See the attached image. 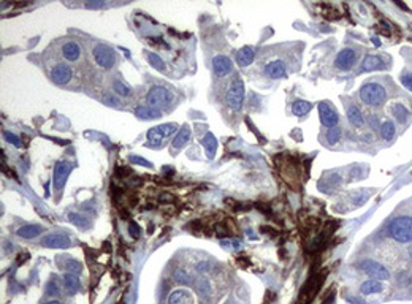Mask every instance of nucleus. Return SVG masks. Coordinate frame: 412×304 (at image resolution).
Segmentation results:
<instances>
[{"label": "nucleus", "mask_w": 412, "mask_h": 304, "mask_svg": "<svg viewBox=\"0 0 412 304\" xmlns=\"http://www.w3.org/2000/svg\"><path fill=\"white\" fill-rule=\"evenodd\" d=\"M379 130H380V136H382V139H385V141H392L396 135V127L392 120H384V122L380 124Z\"/></svg>", "instance_id": "obj_24"}, {"label": "nucleus", "mask_w": 412, "mask_h": 304, "mask_svg": "<svg viewBox=\"0 0 412 304\" xmlns=\"http://www.w3.org/2000/svg\"><path fill=\"white\" fill-rule=\"evenodd\" d=\"M355 60H357V54H355V51L346 48V49L339 51V54L336 56L334 65H336V68L342 70V72H347V70H351L355 65Z\"/></svg>", "instance_id": "obj_10"}, {"label": "nucleus", "mask_w": 412, "mask_h": 304, "mask_svg": "<svg viewBox=\"0 0 412 304\" xmlns=\"http://www.w3.org/2000/svg\"><path fill=\"white\" fill-rule=\"evenodd\" d=\"M384 68H387V63L380 59L379 56H368V57H365V60L361 63L358 72L366 73V72H374V70H384Z\"/></svg>", "instance_id": "obj_14"}, {"label": "nucleus", "mask_w": 412, "mask_h": 304, "mask_svg": "<svg viewBox=\"0 0 412 304\" xmlns=\"http://www.w3.org/2000/svg\"><path fill=\"white\" fill-rule=\"evenodd\" d=\"M86 8H91V10H98V8H103V6H106L105 2H87L86 5Z\"/></svg>", "instance_id": "obj_43"}, {"label": "nucleus", "mask_w": 412, "mask_h": 304, "mask_svg": "<svg viewBox=\"0 0 412 304\" xmlns=\"http://www.w3.org/2000/svg\"><path fill=\"white\" fill-rule=\"evenodd\" d=\"M68 220L72 222L73 225L79 227L81 230H89L92 225V222L89 220L86 215H81V214H76V212H70L68 214Z\"/></svg>", "instance_id": "obj_26"}, {"label": "nucleus", "mask_w": 412, "mask_h": 304, "mask_svg": "<svg viewBox=\"0 0 412 304\" xmlns=\"http://www.w3.org/2000/svg\"><path fill=\"white\" fill-rule=\"evenodd\" d=\"M168 304H194L192 295L186 290H175L168 296Z\"/></svg>", "instance_id": "obj_17"}, {"label": "nucleus", "mask_w": 412, "mask_h": 304, "mask_svg": "<svg viewBox=\"0 0 412 304\" xmlns=\"http://www.w3.org/2000/svg\"><path fill=\"white\" fill-rule=\"evenodd\" d=\"M70 173H72V163L70 162H57L56 163L54 174H53V184H54L56 190L63 189Z\"/></svg>", "instance_id": "obj_7"}, {"label": "nucleus", "mask_w": 412, "mask_h": 304, "mask_svg": "<svg viewBox=\"0 0 412 304\" xmlns=\"http://www.w3.org/2000/svg\"><path fill=\"white\" fill-rule=\"evenodd\" d=\"M130 162L133 165H139V167H148V168H152V163L149 160H146V158L143 157H138V155H130Z\"/></svg>", "instance_id": "obj_38"}, {"label": "nucleus", "mask_w": 412, "mask_h": 304, "mask_svg": "<svg viewBox=\"0 0 412 304\" xmlns=\"http://www.w3.org/2000/svg\"><path fill=\"white\" fill-rule=\"evenodd\" d=\"M233 63L227 56H216L213 59V70L217 76H227L232 72Z\"/></svg>", "instance_id": "obj_13"}, {"label": "nucleus", "mask_w": 412, "mask_h": 304, "mask_svg": "<svg viewBox=\"0 0 412 304\" xmlns=\"http://www.w3.org/2000/svg\"><path fill=\"white\" fill-rule=\"evenodd\" d=\"M361 295H373V293H380V291H384V284L380 281H376V279H368L363 284H361L360 287Z\"/></svg>", "instance_id": "obj_19"}, {"label": "nucleus", "mask_w": 412, "mask_h": 304, "mask_svg": "<svg viewBox=\"0 0 412 304\" xmlns=\"http://www.w3.org/2000/svg\"><path fill=\"white\" fill-rule=\"evenodd\" d=\"M59 284H57V281H54V279H51V281H48L46 284V287H44V291H46V295L48 296H54L59 293Z\"/></svg>", "instance_id": "obj_37"}, {"label": "nucleus", "mask_w": 412, "mask_h": 304, "mask_svg": "<svg viewBox=\"0 0 412 304\" xmlns=\"http://www.w3.org/2000/svg\"><path fill=\"white\" fill-rule=\"evenodd\" d=\"M129 233H130V236L133 239H138L139 236H141V228H139L138 224H135V222H130V224H129Z\"/></svg>", "instance_id": "obj_40"}, {"label": "nucleus", "mask_w": 412, "mask_h": 304, "mask_svg": "<svg viewBox=\"0 0 412 304\" xmlns=\"http://www.w3.org/2000/svg\"><path fill=\"white\" fill-rule=\"evenodd\" d=\"M92 54H94L95 62H97L101 68L110 70L114 67V63H116V53H114L110 46H106V44H95L92 49Z\"/></svg>", "instance_id": "obj_5"}, {"label": "nucleus", "mask_w": 412, "mask_h": 304, "mask_svg": "<svg viewBox=\"0 0 412 304\" xmlns=\"http://www.w3.org/2000/svg\"><path fill=\"white\" fill-rule=\"evenodd\" d=\"M63 284H65V288L70 291V293H76L81 287L78 274H72V272H67V274L63 276Z\"/></svg>", "instance_id": "obj_25"}, {"label": "nucleus", "mask_w": 412, "mask_h": 304, "mask_svg": "<svg viewBox=\"0 0 412 304\" xmlns=\"http://www.w3.org/2000/svg\"><path fill=\"white\" fill-rule=\"evenodd\" d=\"M265 73L271 79H281L287 75V68L282 60H271L265 65Z\"/></svg>", "instance_id": "obj_12"}, {"label": "nucleus", "mask_w": 412, "mask_h": 304, "mask_svg": "<svg viewBox=\"0 0 412 304\" xmlns=\"http://www.w3.org/2000/svg\"><path fill=\"white\" fill-rule=\"evenodd\" d=\"M190 139V129L187 125H184L179 130V133L176 135V138L173 139V148L175 149H181L184 148V144H187Z\"/></svg>", "instance_id": "obj_27"}, {"label": "nucleus", "mask_w": 412, "mask_h": 304, "mask_svg": "<svg viewBox=\"0 0 412 304\" xmlns=\"http://www.w3.org/2000/svg\"><path fill=\"white\" fill-rule=\"evenodd\" d=\"M165 136L162 135L160 132H158L157 127H154V129H151L148 132V139H149V146H160L162 144V139Z\"/></svg>", "instance_id": "obj_30"}, {"label": "nucleus", "mask_w": 412, "mask_h": 304, "mask_svg": "<svg viewBox=\"0 0 412 304\" xmlns=\"http://www.w3.org/2000/svg\"><path fill=\"white\" fill-rule=\"evenodd\" d=\"M70 244H72L70 238L60 233H51L41 239V246L49 247V249H67V247H70Z\"/></svg>", "instance_id": "obj_9"}, {"label": "nucleus", "mask_w": 412, "mask_h": 304, "mask_svg": "<svg viewBox=\"0 0 412 304\" xmlns=\"http://www.w3.org/2000/svg\"><path fill=\"white\" fill-rule=\"evenodd\" d=\"M408 255H409V258L412 260V246H411L409 249H408Z\"/></svg>", "instance_id": "obj_47"}, {"label": "nucleus", "mask_w": 412, "mask_h": 304, "mask_svg": "<svg viewBox=\"0 0 412 304\" xmlns=\"http://www.w3.org/2000/svg\"><path fill=\"white\" fill-rule=\"evenodd\" d=\"M3 136H5L6 141H8L10 144H13V146H16V148H21V146H22L21 139H19L16 135H13V133H10V132H5Z\"/></svg>", "instance_id": "obj_39"}, {"label": "nucleus", "mask_w": 412, "mask_h": 304, "mask_svg": "<svg viewBox=\"0 0 412 304\" xmlns=\"http://www.w3.org/2000/svg\"><path fill=\"white\" fill-rule=\"evenodd\" d=\"M62 268H65L67 272H72V274H79V272L82 271V265L79 262H76V260L68 258V260H65V263H63Z\"/></svg>", "instance_id": "obj_31"}, {"label": "nucleus", "mask_w": 412, "mask_h": 304, "mask_svg": "<svg viewBox=\"0 0 412 304\" xmlns=\"http://www.w3.org/2000/svg\"><path fill=\"white\" fill-rule=\"evenodd\" d=\"M363 141L370 144L373 141V135H363Z\"/></svg>", "instance_id": "obj_45"}, {"label": "nucleus", "mask_w": 412, "mask_h": 304, "mask_svg": "<svg viewBox=\"0 0 412 304\" xmlns=\"http://www.w3.org/2000/svg\"><path fill=\"white\" fill-rule=\"evenodd\" d=\"M360 100L371 108H380L387 101V92L379 82H365L360 87Z\"/></svg>", "instance_id": "obj_2"}, {"label": "nucleus", "mask_w": 412, "mask_h": 304, "mask_svg": "<svg viewBox=\"0 0 412 304\" xmlns=\"http://www.w3.org/2000/svg\"><path fill=\"white\" fill-rule=\"evenodd\" d=\"M254 57H255V49L252 46H244L236 53V62L239 67H247L254 62Z\"/></svg>", "instance_id": "obj_16"}, {"label": "nucleus", "mask_w": 412, "mask_h": 304, "mask_svg": "<svg viewBox=\"0 0 412 304\" xmlns=\"http://www.w3.org/2000/svg\"><path fill=\"white\" fill-rule=\"evenodd\" d=\"M135 114H137V117L144 119V120H154L162 116L160 110H156V108H151V106H138L135 110Z\"/></svg>", "instance_id": "obj_22"}, {"label": "nucleus", "mask_w": 412, "mask_h": 304, "mask_svg": "<svg viewBox=\"0 0 412 304\" xmlns=\"http://www.w3.org/2000/svg\"><path fill=\"white\" fill-rule=\"evenodd\" d=\"M201 143L206 149L208 158H214L216 151H217V139H216V136L213 135V133H206L205 138L201 139Z\"/></svg>", "instance_id": "obj_23"}, {"label": "nucleus", "mask_w": 412, "mask_h": 304, "mask_svg": "<svg viewBox=\"0 0 412 304\" xmlns=\"http://www.w3.org/2000/svg\"><path fill=\"white\" fill-rule=\"evenodd\" d=\"M358 268L363 271L368 277L376 279V281L382 282V281H387V279H390V271L387 269L384 265L374 262V260H363Z\"/></svg>", "instance_id": "obj_6"}, {"label": "nucleus", "mask_w": 412, "mask_h": 304, "mask_svg": "<svg viewBox=\"0 0 412 304\" xmlns=\"http://www.w3.org/2000/svg\"><path fill=\"white\" fill-rule=\"evenodd\" d=\"M41 304H62L60 301H57V300H53V301H48V303H41Z\"/></svg>", "instance_id": "obj_46"}, {"label": "nucleus", "mask_w": 412, "mask_h": 304, "mask_svg": "<svg viewBox=\"0 0 412 304\" xmlns=\"http://www.w3.org/2000/svg\"><path fill=\"white\" fill-rule=\"evenodd\" d=\"M72 76H73V72L67 63H57V65L53 68V72H51V78H53V81L59 86L68 84L70 79H72Z\"/></svg>", "instance_id": "obj_11"}, {"label": "nucleus", "mask_w": 412, "mask_h": 304, "mask_svg": "<svg viewBox=\"0 0 412 304\" xmlns=\"http://www.w3.org/2000/svg\"><path fill=\"white\" fill-rule=\"evenodd\" d=\"M43 233V227L41 225H24L21 228H18L16 234L18 236H21L24 239H32V238H37L38 234Z\"/></svg>", "instance_id": "obj_21"}, {"label": "nucleus", "mask_w": 412, "mask_h": 304, "mask_svg": "<svg viewBox=\"0 0 412 304\" xmlns=\"http://www.w3.org/2000/svg\"><path fill=\"white\" fill-rule=\"evenodd\" d=\"M113 89L116 91L119 95H122V97H127V95H130V87L125 84V82H122L120 79H116L113 82Z\"/></svg>", "instance_id": "obj_32"}, {"label": "nucleus", "mask_w": 412, "mask_h": 304, "mask_svg": "<svg viewBox=\"0 0 412 304\" xmlns=\"http://www.w3.org/2000/svg\"><path fill=\"white\" fill-rule=\"evenodd\" d=\"M401 82L406 86V89H409L412 92V73H404L401 78Z\"/></svg>", "instance_id": "obj_41"}, {"label": "nucleus", "mask_w": 412, "mask_h": 304, "mask_svg": "<svg viewBox=\"0 0 412 304\" xmlns=\"http://www.w3.org/2000/svg\"><path fill=\"white\" fill-rule=\"evenodd\" d=\"M196 271L198 272H209L211 271V265H209L208 262H200L198 265H196Z\"/></svg>", "instance_id": "obj_42"}, {"label": "nucleus", "mask_w": 412, "mask_h": 304, "mask_svg": "<svg viewBox=\"0 0 412 304\" xmlns=\"http://www.w3.org/2000/svg\"><path fill=\"white\" fill-rule=\"evenodd\" d=\"M196 290L200 291L201 296H208L209 291H211V285H209L208 279H198V281H196Z\"/></svg>", "instance_id": "obj_34"}, {"label": "nucleus", "mask_w": 412, "mask_h": 304, "mask_svg": "<svg viewBox=\"0 0 412 304\" xmlns=\"http://www.w3.org/2000/svg\"><path fill=\"white\" fill-rule=\"evenodd\" d=\"M173 277H175V281L177 284H181V285H190V284H192V277H190L189 272L186 269H182V268L176 269Z\"/></svg>", "instance_id": "obj_29"}, {"label": "nucleus", "mask_w": 412, "mask_h": 304, "mask_svg": "<svg viewBox=\"0 0 412 304\" xmlns=\"http://www.w3.org/2000/svg\"><path fill=\"white\" fill-rule=\"evenodd\" d=\"M313 110V103L306 100H296L294 105H292V113L295 116H306V114Z\"/></svg>", "instance_id": "obj_28"}, {"label": "nucleus", "mask_w": 412, "mask_h": 304, "mask_svg": "<svg viewBox=\"0 0 412 304\" xmlns=\"http://www.w3.org/2000/svg\"><path fill=\"white\" fill-rule=\"evenodd\" d=\"M389 233L393 241L399 244L412 243V217L411 215H398L389 225Z\"/></svg>", "instance_id": "obj_1"}, {"label": "nucleus", "mask_w": 412, "mask_h": 304, "mask_svg": "<svg viewBox=\"0 0 412 304\" xmlns=\"http://www.w3.org/2000/svg\"><path fill=\"white\" fill-rule=\"evenodd\" d=\"M243 101H244V82L241 78H236L232 82V86L227 92V103L233 111H239L241 106H243Z\"/></svg>", "instance_id": "obj_4"}, {"label": "nucleus", "mask_w": 412, "mask_h": 304, "mask_svg": "<svg viewBox=\"0 0 412 304\" xmlns=\"http://www.w3.org/2000/svg\"><path fill=\"white\" fill-rule=\"evenodd\" d=\"M146 100L151 108H156V110H162V108H168L173 101V94H171L167 87L162 86H154L149 89L148 95H146Z\"/></svg>", "instance_id": "obj_3"}, {"label": "nucleus", "mask_w": 412, "mask_h": 304, "mask_svg": "<svg viewBox=\"0 0 412 304\" xmlns=\"http://www.w3.org/2000/svg\"><path fill=\"white\" fill-rule=\"evenodd\" d=\"M105 103H106V105H111V106H116V98L106 97V98H105Z\"/></svg>", "instance_id": "obj_44"}, {"label": "nucleus", "mask_w": 412, "mask_h": 304, "mask_svg": "<svg viewBox=\"0 0 412 304\" xmlns=\"http://www.w3.org/2000/svg\"><path fill=\"white\" fill-rule=\"evenodd\" d=\"M62 56L65 57L67 60H70V62L78 60L79 56H81V48H79V44L75 43V41H67V43L62 46Z\"/></svg>", "instance_id": "obj_18"}, {"label": "nucleus", "mask_w": 412, "mask_h": 304, "mask_svg": "<svg viewBox=\"0 0 412 304\" xmlns=\"http://www.w3.org/2000/svg\"><path fill=\"white\" fill-rule=\"evenodd\" d=\"M148 60H149V63L152 67H154L156 70H165V63H163V60L160 59V57H158L157 54H154V53H148Z\"/></svg>", "instance_id": "obj_35"}, {"label": "nucleus", "mask_w": 412, "mask_h": 304, "mask_svg": "<svg viewBox=\"0 0 412 304\" xmlns=\"http://www.w3.org/2000/svg\"><path fill=\"white\" fill-rule=\"evenodd\" d=\"M327 139L330 144H336L341 139V129L339 127H333V129H328L327 132Z\"/></svg>", "instance_id": "obj_33"}, {"label": "nucleus", "mask_w": 412, "mask_h": 304, "mask_svg": "<svg viewBox=\"0 0 412 304\" xmlns=\"http://www.w3.org/2000/svg\"><path fill=\"white\" fill-rule=\"evenodd\" d=\"M347 119H349V122L353 127H357V129H361V127H365V124H366L363 113H361L360 108L355 105H351L347 108Z\"/></svg>", "instance_id": "obj_15"}, {"label": "nucleus", "mask_w": 412, "mask_h": 304, "mask_svg": "<svg viewBox=\"0 0 412 304\" xmlns=\"http://www.w3.org/2000/svg\"><path fill=\"white\" fill-rule=\"evenodd\" d=\"M157 129H158V132H160L163 136H171L173 133H176L177 125L176 124H163V125H158Z\"/></svg>", "instance_id": "obj_36"}, {"label": "nucleus", "mask_w": 412, "mask_h": 304, "mask_svg": "<svg viewBox=\"0 0 412 304\" xmlns=\"http://www.w3.org/2000/svg\"><path fill=\"white\" fill-rule=\"evenodd\" d=\"M390 111L393 114V117L396 119V122H399V124H406L409 120L411 113H409V110L403 103H393L392 108H390Z\"/></svg>", "instance_id": "obj_20"}, {"label": "nucleus", "mask_w": 412, "mask_h": 304, "mask_svg": "<svg viewBox=\"0 0 412 304\" xmlns=\"http://www.w3.org/2000/svg\"><path fill=\"white\" fill-rule=\"evenodd\" d=\"M122 51H124V54H125L127 57H130V53H129V49H125V48H122Z\"/></svg>", "instance_id": "obj_48"}, {"label": "nucleus", "mask_w": 412, "mask_h": 304, "mask_svg": "<svg viewBox=\"0 0 412 304\" xmlns=\"http://www.w3.org/2000/svg\"><path fill=\"white\" fill-rule=\"evenodd\" d=\"M319 116H320V122L325 127H328V129H333V127H336L339 122L338 113H336L327 101H320L319 103Z\"/></svg>", "instance_id": "obj_8"}]
</instances>
